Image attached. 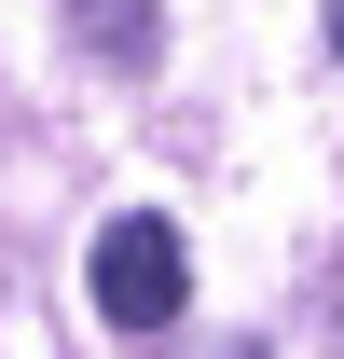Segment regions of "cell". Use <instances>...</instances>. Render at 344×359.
<instances>
[{"label":"cell","instance_id":"6da1fadb","mask_svg":"<svg viewBox=\"0 0 344 359\" xmlns=\"http://www.w3.org/2000/svg\"><path fill=\"white\" fill-rule=\"evenodd\" d=\"M96 318H110V332H166L179 318V290H193V263H179V222L166 208H124V222L96 235Z\"/></svg>","mask_w":344,"mask_h":359},{"label":"cell","instance_id":"7a4b0ae2","mask_svg":"<svg viewBox=\"0 0 344 359\" xmlns=\"http://www.w3.org/2000/svg\"><path fill=\"white\" fill-rule=\"evenodd\" d=\"M69 28H83L110 69H152V0H69Z\"/></svg>","mask_w":344,"mask_h":359},{"label":"cell","instance_id":"3957f363","mask_svg":"<svg viewBox=\"0 0 344 359\" xmlns=\"http://www.w3.org/2000/svg\"><path fill=\"white\" fill-rule=\"evenodd\" d=\"M331 55H344V0H331Z\"/></svg>","mask_w":344,"mask_h":359}]
</instances>
